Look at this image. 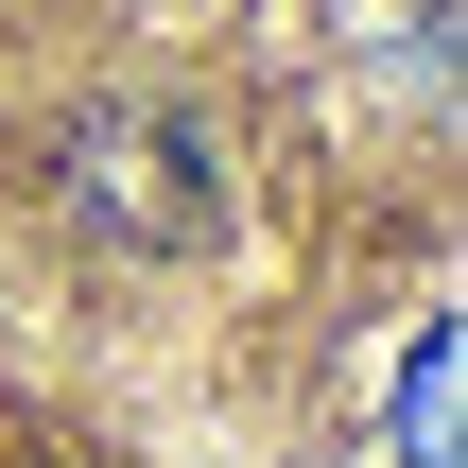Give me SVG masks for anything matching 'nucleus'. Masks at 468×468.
<instances>
[{
  "mask_svg": "<svg viewBox=\"0 0 468 468\" xmlns=\"http://www.w3.org/2000/svg\"><path fill=\"white\" fill-rule=\"evenodd\" d=\"M69 208L104 226V243H208L226 226V174H208V122H174V104H104V122H69Z\"/></svg>",
  "mask_w": 468,
  "mask_h": 468,
  "instance_id": "obj_1",
  "label": "nucleus"
},
{
  "mask_svg": "<svg viewBox=\"0 0 468 468\" xmlns=\"http://www.w3.org/2000/svg\"><path fill=\"white\" fill-rule=\"evenodd\" d=\"M399 468H452V330L399 347Z\"/></svg>",
  "mask_w": 468,
  "mask_h": 468,
  "instance_id": "obj_2",
  "label": "nucleus"
}]
</instances>
